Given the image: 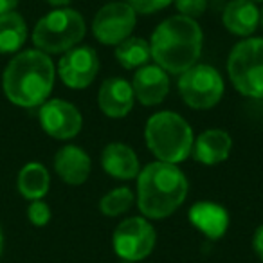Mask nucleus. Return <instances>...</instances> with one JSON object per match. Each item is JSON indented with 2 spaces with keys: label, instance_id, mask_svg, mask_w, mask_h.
<instances>
[{
  "label": "nucleus",
  "instance_id": "nucleus-30",
  "mask_svg": "<svg viewBox=\"0 0 263 263\" xmlns=\"http://www.w3.org/2000/svg\"><path fill=\"white\" fill-rule=\"evenodd\" d=\"M259 26H261V29H263V9L259 11Z\"/></svg>",
  "mask_w": 263,
  "mask_h": 263
},
{
  "label": "nucleus",
  "instance_id": "nucleus-12",
  "mask_svg": "<svg viewBox=\"0 0 263 263\" xmlns=\"http://www.w3.org/2000/svg\"><path fill=\"white\" fill-rule=\"evenodd\" d=\"M132 90L141 105H161L170 92V78L159 65L139 67L132 80Z\"/></svg>",
  "mask_w": 263,
  "mask_h": 263
},
{
  "label": "nucleus",
  "instance_id": "nucleus-9",
  "mask_svg": "<svg viewBox=\"0 0 263 263\" xmlns=\"http://www.w3.org/2000/svg\"><path fill=\"white\" fill-rule=\"evenodd\" d=\"M137 13L126 2H110L96 13L92 20V33L103 45H119L130 38L136 27Z\"/></svg>",
  "mask_w": 263,
  "mask_h": 263
},
{
  "label": "nucleus",
  "instance_id": "nucleus-17",
  "mask_svg": "<svg viewBox=\"0 0 263 263\" xmlns=\"http://www.w3.org/2000/svg\"><path fill=\"white\" fill-rule=\"evenodd\" d=\"M190 222L209 240H218L229 227V213L215 202H197L190 209Z\"/></svg>",
  "mask_w": 263,
  "mask_h": 263
},
{
  "label": "nucleus",
  "instance_id": "nucleus-14",
  "mask_svg": "<svg viewBox=\"0 0 263 263\" xmlns=\"http://www.w3.org/2000/svg\"><path fill=\"white\" fill-rule=\"evenodd\" d=\"M92 162L85 150L74 144L60 148L54 155V172L69 186H81L90 175Z\"/></svg>",
  "mask_w": 263,
  "mask_h": 263
},
{
  "label": "nucleus",
  "instance_id": "nucleus-18",
  "mask_svg": "<svg viewBox=\"0 0 263 263\" xmlns=\"http://www.w3.org/2000/svg\"><path fill=\"white\" fill-rule=\"evenodd\" d=\"M222 22L231 34L247 38L259 26V9L251 0H231L223 9Z\"/></svg>",
  "mask_w": 263,
  "mask_h": 263
},
{
  "label": "nucleus",
  "instance_id": "nucleus-28",
  "mask_svg": "<svg viewBox=\"0 0 263 263\" xmlns=\"http://www.w3.org/2000/svg\"><path fill=\"white\" fill-rule=\"evenodd\" d=\"M49 6H54L56 9H60V8H67V6L70 4V0H45Z\"/></svg>",
  "mask_w": 263,
  "mask_h": 263
},
{
  "label": "nucleus",
  "instance_id": "nucleus-16",
  "mask_svg": "<svg viewBox=\"0 0 263 263\" xmlns=\"http://www.w3.org/2000/svg\"><path fill=\"white\" fill-rule=\"evenodd\" d=\"M101 166L110 177L119 180L137 179L141 172L137 154L124 143H110L101 152Z\"/></svg>",
  "mask_w": 263,
  "mask_h": 263
},
{
  "label": "nucleus",
  "instance_id": "nucleus-3",
  "mask_svg": "<svg viewBox=\"0 0 263 263\" xmlns=\"http://www.w3.org/2000/svg\"><path fill=\"white\" fill-rule=\"evenodd\" d=\"M187 197V179L177 164L155 161L137 175V205L144 218L173 215Z\"/></svg>",
  "mask_w": 263,
  "mask_h": 263
},
{
  "label": "nucleus",
  "instance_id": "nucleus-11",
  "mask_svg": "<svg viewBox=\"0 0 263 263\" xmlns=\"http://www.w3.org/2000/svg\"><path fill=\"white\" fill-rule=\"evenodd\" d=\"M99 72L98 52L92 47L81 45L65 52L58 63V74L69 88H87Z\"/></svg>",
  "mask_w": 263,
  "mask_h": 263
},
{
  "label": "nucleus",
  "instance_id": "nucleus-26",
  "mask_svg": "<svg viewBox=\"0 0 263 263\" xmlns=\"http://www.w3.org/2000/svg\"><path fill=\"white\" fill-rule=\"evenodd\" d=\"M252 249H254L256 256L263 261V223L254 231V236H252Z\"/></svg>",
  "mask_w": 263,
  "mask_h": 263
},
{
  "label": "nucleus",
  "instance_id": "nucleus-27",
  "mask_svg": "<svg viewBox=\"0 0 263 263\" xmlns=\"http://www.w3.org/2000/svg\"><path fill=\"white\" fill-rule=\"evenodd\" d=\"M20 0H0V15H6V13H13L18 6Z\"/></svg>",
  "mask_w": 263,
  "mask_h": 263
},
{
  "label": "nucleus",
  "instance_id": "nucleus-21",
  "mask_svg": "<svg viewBox=\"0 0 263 263\" xmlns=\"http://www.w3.org/2000/svg\"><path fill=\"white\" fill-rule=\"evenodd\" d=\"M152 58L150 44L141 36H130L116 45V60L124 69H139Z\"/></svg>",
  "mask_w": 263,
  "mask_h": 263
},
{
  "label": "nucleus",
  "instance_id": "nucleus-10",
  "mask_svg": "<svg viewBox=\"0 0 263 263\" xmlns=\"http://www.w3.org/2000/svg\"><path fill=\"white\" fill-rule=\"evenodd\" d=\"M38 119L47 136L60 141L76 137L83 126V117L80 110L63 99H49L40 106Z\"/></svg>",
  "mask_w": 263,
  "mask_h": 263
},
{
  "label": "nucleus",
  "instance_id": "nucleus-24",
  "mask_svg": "<svg viewBox=\"0 0 263 263\" xmlns=\"http://www.w3.org/2000/svg\"><path fill=\"white\" fill-rule=\"evenodd\" d=\"M173 4L182 16L195 20L204 15L205 8H208V0H173Z\"/></svg>",
  "mask_w": 263,
  "mask_h": 263
},
{
  "label": "nucleus",
  "instance_id": "nucleus-13",
  "mask_svg": "<svg viewBox=\"0 0 263 263\" xmlns=\"http://www.w3.org/2000/svg\"><path fill=\"white\" fill-rule=\"evenodd\" d=\"M136 96L132 90V83H128L123 78H108L103 81L98 94V103L101 112L106 117L121 119L130 114L134 108Z\"/></svg>",
  "mask_w": 263,
  "mask_h": 263
},
{
  "label": "nucleus",
  "instance_id": "nucleus-8",
  "mask_svg": "<svg viewBox=\"0 0 263 263\" xmlns=\"http://www.w3.org/2000/svg\"><path fill=\"white\" fill-rule=\"evenodd\" d=\"M157 241L155 229L144 216H130L116 227L112 245L124 261H141L152 254Z\"/></svg>",
  "mask_w": 263,
  "mask_h": 263
},
{
  "label": "nucleus",
  "instance_id": "nucleus-31",
  "mask_svg": "<svg viewBox=\"0 0 263 263\" xmlns=\"http://www.w3.org/2000/svg\"><path fill=\"white\" fill-rule=\"evenodd\" d=\"M251 2H263V0H251Z\"/></svg>",
  "mask_w": 263,
  "mask_h": 263
},
{
  "label": "nucleus",
  "instance_id": "nucleus-23",
  "mask_svg": "<svg viewBox=\"0 0 263 263\" xmlns=\"http://www.w3.org/2000/svg\"><path fill=\"white\" fill-rule=\"evenodd\" d=\"M27 218L36 227L47 226L51 220V208L44 200H33L27 208Z\"/></svg>",
  "mask_w": 263,
  "mask_h": 263
},
{
  "label": "nucleus",
  "instance_id": "nucleus-2",
  "mask_svg": "<svg viewBox=\"0 0 263 263\" xmlns=\"http://www.w3.org/2000/svg\"><path fill=\"white\" fill-rule=\"evenodd\" d=\"M204 34L197 20L182 15L166 18L155 27L150 40V52L155 65L170 74H182L193 65L202 52Z\"/></svg>",
  "mask_w": 263,
  "mask_h": 263
},
{
  "label": "nucleus",
  "instance_id": "nucleus-20",
  "mask_svg": "<svg viewBox=\"0 0 263 263\" xmlns=\"http://www.w3.org/2000/svg\"><path fill=\"white\" fill-rule=\"evenodd\" d=\"M27 40L26 20L18 13L0 15V54H13Z\"/></svg>",
  "mask_w": 263,
  "mask_h": 263
},
{
  "label": "nucleus",
  "instance_id": "nucleus-5",
  "mask_svg": "<svg viewBox=\"0 0 263 263\" xmlns=\"http://www.w3.org/2000/svg\"><path fill=\"white\" fill-rule=\"evenodd\" d=\"M85 20L76 9L60 8L47 13L36 22L33 44L45 54H58L74 49L85 36Z\"/></svg>",
  "mask_w": 263,
  "mask_h": 263
},
{
  "label": "nucleus",
  "instance_id": "nucleus-7",
  "mask_svg": "<svg viewBox=\"0 0 263 263\" xmlns=\"http://www.w3.org/2000/svg\"><path fill=\"white\" fill-rule=\"evenodd\" d=\"M179 92L190 108L208 110L218 105L223 96V80L211 65L197 63L180 74Z\"/></svg>",
  "mask_w": 263,
  "mask_h": 263
},
{
  "label": "nucleus",
  "instance_id": "nucleus-1",
  "mask_svg": "<svg viewBox=\"0 0 263 263\" xmlns=\"http://www.w3.org/2000/svg\"><path fill=\"white\" fill-rule=\"evenodd\" d=\"M54 78L56 70L51 56L38 49H29L11 58L2 76V87L13 105L33 108L47 101Z\"/></svg>",
  "mask_w": 263,
  "mask_h": 263
},
{
  "label": "nucleus",
  "instance_id": "nucleus-22",
  "mask_svg": "<svg viewBox=\"0 0 263 263\" xmlns=\"http://www.w3.org/2000/svg\"><path fill=\"white\" fill-rule=\"evenodd\" d=\"M136 197H134V191L130 187L123 186V187H116V190L108 191L105 197L99 200V211L105 216H119L123 213H126L132 208Z\"/></svg>",
  "mask_w": 263,
  "mask_h": 263
},
{
  "label": "nucleus",
  "instance_id": "nucleus-19",
  "mask_svg": "<svg viewBox=\"0 0 263 263\" xmlns=\"http://www.w3.org/2000/svg\"><path fill=\"white\" fill-rule=\"evenodd\" d=\"M18 191L27 200H42L51 186V175L40 162H29L18 173Z\"/></svg>",
  "mask_w": 263,
  "mask_h": 263
},
{
  "label": "nucleus",
  "instance_id": "nucleus-25",
  "mask_svg": "<svg viewBox=\"0 0 263 263\" xmlns=\"http://www.w3.org/2000/svg\"><path fill=\"white\" fill-rule=\"evenodd\" d=\"M172 2L173 0H126V4L136 13H141V15L157 13V11H161V9L168 8Z\"/></svg>",
  "mask_w": 263,
  "mask_h": 263
},
{
  "label": "nucleus",
  "instance_id": "nucleus-6",
  "mask_svg": "<svg viewBox=\"0 0 263 263\" xmlns=\"http://www.w3.org/2000/svg\"><path fill=\"white\" fill-rule=\"evenodd\" d=\"M231 83L247 98H263V38L238 42L227 58Z\"/></svg>",
  "mask_w": 263,
  "mask_h": 263
},
{
  "label": "nucleus",
  "instance_id": "nucleus-29",
  "mask_svg": "<svg viewBox=\"0 0 263 263\" xmlns=\"http://www.w3.org/2000/svg\"><path fill=\"white\" fill-rule=\"evenodd\" d=\"M2 251H4V231L0 226V256H2Z\"/></svg>",
  "mask_w": 263,
  "mask_h": 263
},
{
  "label": "nucleus",
  "instance_id": "nucleus-4",
  "mask_svg": "<svg viewBox=\"0 0 263 263\" xmlns=\"http://www.w3.org/2000/svg\"><path fill=\"white\" fill-rule=\"evenodd\" d=\"M144 141L157 161L170 164L186 161L195 143L190 123L172 110L157 112L146 121Z\"/></svg>",
  "mask_w": 263,
  "mask_h": 263
},
{
  "label": "nucleus",
  "instance_id": "nucleus-15",
  "mask_svg": "<svg viewBox=\"0 0 263 263\" xmlns=\"http://www.w3.org/2000/svg\"><path fill=\"white\" fill-rule=\"evenodd\" d=\"M233 150V139L226 130L211 128L202 132L193 143V159L200 164L216 166L227 161Z\"/></svg>",
  "mask_w": 263,
  "mask_h": 263
}]
</instances>
